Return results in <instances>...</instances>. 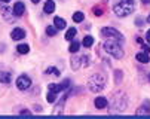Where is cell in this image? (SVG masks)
<instances>
[{"mask_svg":"<svg viewBox=\"0 0 150 119\" xmlns=\"http://www.w3.org/2000/svg\"><path fill=\"white\" fill-rule=\"evenodd\" d=\"M135 8V3L134 0H122V2H119L117 5H115V13L117 16H128Z\"/></svg>","mask_w":150,"mask_h":119,"instance_id":"obj_1","label":"cell"},{"mask_svg":"<svg viewBox=\"0 0 150 119\" xmlns=\"http://www.w3.org/2000/svg\"><path fill=\"white\" fill-rule=\"evenodd\" d=\"M105 86V76L101 74V73H97L94 76L89 77V81H88V88L92 91V92H100L103 91Z\"/></svg>","mask_w":150,"mask_h":119,"instance_id":"obj_2","label":"cell"},{"mask_svg":"<svg viewBox=\"0 0 150 119\" xmlns=\"http://www.w3.org/2000/svg\"><path fill=\"white\" fill-rule=\"evenodd\" d=\"M104 51H105L107 54L113 55V57L117 58V59H120V58L123 57V51H122L119 42L113 40V39H109V40L104 42Z\"/></svg>","mask_w":150,"mask_h":119,"instance_id":"obj_3","label":"cell"},{"mask_svg":"<svg viewBox=\"0 0 150 119\" xmlns=\"http://www.w3.org/2000/svg\"><path fill=\"white\" fill-rule=\"evenodd\" d=\"M101 34H103L104 37H107V39H113V40H116V42H122V40H123L122 34H120L116 28H113V27H104V28L101 30Z\"/></svg>","mask_w":150,"mask_h":119,"instance_id":"obj_4","label":"cell"},{"mask_svg":"<svg viewBox=\"0 0 150 119\" xmlns=\"http://www.w3.org/2000/svg\"><path fill=\"white\" fill-rule=\"evenodd\" d=\"M31 86V79L27 76V74H21L18 79H16V88L21 89V91H25Z\"/></svg>","mask_w":150,"mask_h":119,"instance_id":"obj_5","label":"cell"},{"mask_svg":"<svg viewBox=\"0 0 150 119\" xmlns=\"http://www.w3.org/2000/svg\"><path fill=\"white\" fill-rule=\"evenodd\" d=\"M11 37L13 39V40H21V39L25 37V31H24L23 28L16 27V28H13V30L11 31Z\"/></svg>","mask_w":150,"mask_h":119,"instance_id":"obj_6","label":"cell"},{"mask_svg":"<svg viewBox=\"0 0 150 119\" xmlns=\"http://www.w3.org/2000/svg\"><path fill=\"white\" fill-rule=\"evenodd\" d=\"M12 12L16 15V16H21L24 12H25V5L23 3V2H16L15 5H13V9H12Z\"/></svg>","mask_w":150,"mask_h":119,"instance_id":"obj_7","label":"cell"},{"mask_svg":"<svg viewBox=\"0 0 150 119\" xmlns=\"http://www.w3.org/2000/svg\"><path fill=\"white\" fill-rule=\"evenodd\" d=\"M94 104H95L97 109H105L107 104H109V101H107L105 97H97L95 101H94Z\"/></svg>","mask_w":150,"mask_h":119,"instance_id":"obj_8","label":"cell"},{"mask_svg":"<svg viewBox=\"0 0 150 119\" xmlns=\"http://www.w3.org/2000/svg\"><path fill=\"white\" fill-rule=\"evenodd\" d=\"M43 11H45V13H52L55 11V2L54 0H46V3L43 6Z\"/></svg>","mask_w":150,"mask_h":119,"instance_id":"obj_9","label":"cell"},{"mask_svg":"<svg viewBox=\"0 0 150 119\" xmlns=\"http://www.w3.org/2000/svg\"><path fill=\"white\" fill-rule=\"evenodd\" d=\"M137 61H140L141 64H147L149 61H150V57H149V54H146V52H140V54H137Z\"/></svg>","mask_w":150,"mask_h":119,"instance_id":"obj_10","label":"cell"},{"mask_svg":"<svg viewBox=\"0 0 150 119\" xmlns=\"http://www.w3.org/2000/svg\"><path fill=\"white\" fill-rule=\"evenodd\" d=\"M11 81H12L11 73H8V72H0V82H2V84H11Z\"/></svg>","mask_w":150,"mask_h":119,"instance_id":"obj_11","label":"cell"},{"mask_svg":"<svg viewBox=\"0 0 150 119\" xmlns=\"http://www.w3.org/2000/svg\"><path fill=\"white\" fill-rule=\"evenodd\" d=\"M54 25H55L58 30L66 28V19H64V18H59V16H57V18L54 19Z\"/></svg>","mask_w":150,"mask_h":119,"instance_id":"obj_12","label":"cell"},{"mask_svg":"<svg viewBox=\"0 0 150 119\" xmlns=\"http://www.w3.org/2000/svg\"><path fill=\"white\" fill-rule=\"evenodd\" d=\"M82 45H83L85 48H91V46L94 45V37H92V36H85Z\"/></svg>","mask_w":150,"mask_h":119,"instance_id":"obj_13","label":"cell"},{"mask_svg":"<svg viewBox=\"0 0 150 119\" xmlns=\"http://www.w3.org/2000/svg\"><path fill=\"white\" fill-rule=\"evenodd\" d=\"M76 33H77V30H76L74 27L69 28V30H67V33H66V39H67V40H73L74 36H76Z\"/></svg>","mask_w":150,"mask_h":119,"instance_id":"obj_14","label":"cell"},{"mask_svg":"<svg viewBox=\"0 0 150 119\" xmlns=\"http://www.w3.org/2000/svg\"><path fill=\"white\" fill-rule=\"evenodd\" d=\"M16 51H18L19 54H28L30 46H28V45H25V43H21V45H18V46H16Z\"/></svg>","mask_w":150,"mask_h":119,"instance_id":"obj_15","label":"cell"},{"mask_svg":"<svg viewBox=\"0 0 150 119\" xmlns=\"http://www.w3.org/2000/svg\"><path fill=\"white\" fill-rule=\"evenodd\" d=\"M83 18H85V13L83 12H74L73 13V21L74 23H82Z\"/></svg>","mask_w":150,"mask_h":119,"instance_id":"obj_16","label":"cell"},{"mask_svg":"<svg viewBox=\"0 0 150 119\" xmlns=\"http://www.w3.org/2000/svg\"><path fill=\"white\" fill-rule=\"evenodd\" d=\"M48 91H51V92H55V94H58V92L61 91V86H59L58 84H49V85H48Z\"/></svg>","mask_w":150,"mask_h":119,"instance_id":"obj_17","label":"cell"},{"mask_svg":"<svg viewBox=\"0 0 150 119\" xmlns=\"http://www.w3.org/2000/svg\"><path fill=\"white\" fill-rule=\"evenodd\" d=\"M57 33H58V28L55 25H48L46 27V34L48 36H55Z\"/></svg>","mask_w":150,"mask_h":119,"instance_id":"obj_18","label":"cell"},{"mask_svg":"<svg viewBox=\"0 0 150 119\" xmlns=\"http://www.w3.org/2000/svg\"><path fill=\"white\" fill-rule=\"evenodd\" d=\"M55 100H57V94H55V92H51V91H48V95H46V101H48V103H55Z\"/></svg>","mask_w":150,"mask_h":119,"instance_id":"obj_19","label":"cell"},{"mask_svg":"<svg viewBox=\"0 0 150 119\" xmlns=\"http://www.w3.org/2000/svg\"><path fill=\"white\" fill-rule=\"evenodd\" d=\"M79 46H80V45H79V42H76V40H73V43L70 45V48H69V51H70L71 54H76V52L79 51Z\"/></svg>","mask_w":150,"mask_h":119,"instance_id":"obj_20","label":"cell"},{"mask_svg":"<svg viewBox=\"0 0 150 119\" xmlns=\"http://www.w3.org/2000/svg\"><path fill=\"white\" fill-rule=\"evenodd\" d=\"M80 66H82V63H80V58H73V59H71V69L77 70Z\"/></svg>","mask_w":150,"mask_h":119,"instance_id":"obj_21","label":"cell"},{"mask_svg":"<svg viewBox=\"0 0 150 119\" xmlns=\"http://www.w3.org/2000/svg\"><path fill=\"white\" fill-rule=\"evenodd\" d=\"M149 113H150L149 104H147V107H140V109L137 110V115H149Z\"/></svg>","mask_w":150,"mask_h":119,"instance_id":"obj_22","label":"cell"},{"mask_svg":"<svg viewBox=\"0 0 150 119\" xmlns=\"http://www.w3.org/2000/svg\"><path fill=\"white\" fill-rule=\"evenodd\" d=\"M70 84H71V82H70V79H64V81L59 84V86H61V91H62V89H67V88L70 86Z\"/></svg>","mask_w":150,"mask_h":119,"instance_id":"obj_23","label":"cell"},{"mask_svg":"<svg viewBox=\"0 0 150 119\" xmlns=\"http://www.w3.org/2000/svg\"><path fill=\"white\" fill-rule=\"evenodd\" d=\"M92 12H94V15H95V16H101V15L104 13V11H103V8H100V6H94V9H92Z\"/></svg>","mask_w":150,"mask_h":119,"instance_id":"obj_24","label":"cell"},{"mask_svg":"<svg viewBox=\"0 0 150 119\" xmlns=\"http://www.w3.org/2000/svg\"><path fill=\"white\" fill-rule=\"evenodd\" d=\"M46 73H52L54 76H59V70L55 69V67H49V69L46 70Z\"/></svg>","mask_w":150,"mask_h":119,"instance_id":"obj_25","label":"cell"},{"mask_svg":"<svg viewBox=\"0 0 150 119\" xmlns=\"http://www.w3.org/2000/svg\"><path fill=\"white\" fill-rule=\"evenodd\" d=\"M88 59H89V58H88V55H82V57H80V63H82V66L86 67V66L89 64V63H88Z\"/></svg>","mask_w":150,"mask_h":119,"instance_id":"obj_26","label":"cell"},{"mask_svg":"<svg viewBox=\"0 0 150 119\" xmlns=\"http://www.w3.org/2000/svg\"><path fill=\"white\" fill-rule=\"evenodd\" d=\"M2 12H3V16H5L6 19H11V16H9L11 9H9V8H3V9H2Z\"/></svg>","mask_w":150,"mask_h":119,"instance_id":"obj_27","label":"cell"},{"mask_svg":"<svg viewBox=\"0 0 150 119\" xmlns=\"http://www.w3.org/2000/svg\"><path fill=\"white\" fill-rule=\"evenodd\" d=\"M115 76H116V84H119V82L122 81V72L116 70V72H115Z\"/></svg>","mask_w":150,"mask_h":119,"instance_id":"obj_28","label":"cell"},{"mask_svg":"<svg viewBox=\"0 0 150 119\" xmlns=\"http://www.w3.org/2000/svg\"><path fill=\"white\" fill-rule=\"evenodd\" d=\"M141 49H143V52H146V54H149V52H150V48H149L147 45H143V46H141Z\"/></svg>","mask_w":150,"mask_h":119,"instance_id":"obj_29","label":"cell"},{"mask_svg":"<svg viewBox=\"0 0 150 119\" xmlns=\"http://www.w3.org/2000/svg\"><path fill=\"white\" fill-rule=\"evenodd\" d=\"M135 23H137L138 27H141V25H143V19H141V18H137V21H135Z\"/></svg>","mask_w":150,"mask_h":119,"instance_id":"obj_30","label":"cell"},{"mask_svg":"<svg viewBox=\"0 0 150 119\" xmlns=\"http://www.w3.org/2000/svg\"><path fill=\"white\" fill-rule=\"evenodd\" d=\"M146 39H147V42L150 43V30L147 31V34H146Z\"/></svg>","mask_w":150,"mask_h":119,"instance_id":"obj_31","label":"cell"},{"mask_svg":"<svg viewBox=\"0 0 150 119\" xmlns=\"http://www.w3.org/2000/svg\"><path fill=\"white\" fill-rule=\"evenodd\" d=\"M141 2H143L144 5H150V0H141Z\"/></svg>","mask_w":150,"mask_h":119,"instance_id":"obj_32","label":"cell"},{"mask_svg":"<svg viewBox=\"0 0 150 119\" xmlns=\"http://www.w3.org/2000/svg\"><path fill=\"white\" fill-rule=\"evenodd\" d=\"M21 115H30V112H27V110H23V112H21Z\"/></svg>","mask_w":150,"mask_h":119,"instance_id":"obj_33","label":"cell"},{"mask_svg":"<svg viewBox=\"0 0 150 119\" xmlns=\"http://www.w3.org/2000/svg\"><path fill=\"white\" fill-rule=\"evenodd\" d=\"M31 2H33V3H39V2H40V0H31Z\"/></svg>","mask_w":150,"mask_h":119,"instance_id":"obj_34","label":"cell"},{"mask_svg":"<svg viewBox=\"0 0 150 119\" xmlns=\"http://www.w3.org/2000/svg\"><path fill=\"white\" fill-rule=\"evenodd\" d=\"M147 23H150V15L147 16Z\"/></svg>","mask_w":150,"mask_h":119,"instance_id":"obj_35","label":"cell"},{"mask_svg":"<svg viewBox=\"0 0 150 119\" xmlns=\"http://www.w3.org/2000/svg\"><path fill=\"white\" fill-rule=\"evenodd\" d=\"M2 2H5V3H8V2H11V0H2Z\"/></svg>","mask_w":150,"mask_h":119,"instance_id":"obj_36","label":"cell"},{"mask_svg":"<svg viewBox=\"0 0 150 119\" xmlns=\"http://www.w3.org/2000/svg\"><path fill=\"white\" fill-rule=\"evenodd\" d=\"M149 79H150V73H149Z\"/></svg>","mask_w":150,"mask_h":119,"instance_id":"obj_37","label":"cell"}]
</instances>
